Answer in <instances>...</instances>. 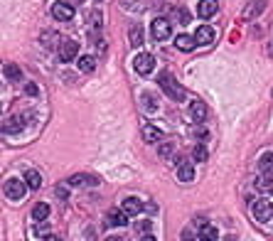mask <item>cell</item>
I'll return each instance as SVG.
<instances>
[{"label": "cell", "instance_id": "74e56055", "mask_svg": "<svg viewBox=\"0 0 273 241\" xmlns=\"http://www.w3.org/2000/svg\"><path fill=\"white\" fill-rule=\"evenodd\" d=\"M106 241H126V239H123V236H108Z\"/></svg>", "mask_w": 273, "mask_h": 241}, {"label": "cell", "instance_id": "4316f807", "mask_svg": "<svg viewBox=\"0 0 273 241\" xmlns=\"http://www.w3.org/2000/svg\"><path fill=\"white\" fill-rule=\"evenodd\" d=\"M79 69H82V71H86V74H91V71L96 69V59H94L91 54L79 57Z\"/></svg>", "mask_w": 273, "mask_h": 241}, {"label": "cell", "instance_id": "ba28073f", "mask_svg": "<svg viewBox=\"0 0 273 241\" xmlns=\"http://www.w3.org/2000/svg\"><path fill=\"white\" fill-rule=\"evenodd\" d=\"M194 39H197V45L209 47V45L214 42V30H212L209 25H200V27H197V32H194Z\"/></svg>", "mask_w": 273, "mask_h": 241}, {"label": "cell", "instance_id": "e0dca14e", "mask_svg": "<svg viewBox=\"0 0 273 241\" xmlns=\"http://www.w3.org/2000/svg\"><path fill=\"white\" fill-rule=\"evenodd\" d=\"M25 185L30 187V189H40L42 187V177H40V172L37 170H25Z\"/></svg>", "mask_w": 273, "mask_h": 241}, {"label": "cell", "instance_id": "9a60e30c", "mask_svg": "<svg viewBox=\"0 0 273 241\" xmlns=\"http://www.w3.org/2000/svg\"><path fill=\"white\" fill-rule=\"evenodd\" d=\"M128 219H131V217H126L123 212H116V209H113V212L106 214V226H126Z\"/></svg>", "mask_w": 273, "mask_h": 241}, {"label": "cell", "instance_id": "d4e9b609", "mask_svg": "<svg viewBox=\"0 0 273 241\" xmlns=\"http://www.w3.org/2000/svg\"><path fill=\"white\" fill-rule=\"evenodd\" d=\"M256 189L263 192V194H273V180H271V175H261L256 180Z\"/></svg>", "mask_w": 273, "mask_h": 241}, {"label": "cell", "instance_id": "f1b7e54d", "mask_svg": "<svg viewBox=\"0 0 273 241\" xmlns=\"http://www.w3.org/2000/svg\"><path fill=\"white\" fill-rule=\"evenodd\" d=\"M140 99H143V108H145V111H150V113L158 111V103H155V96H153V94H143Z\"/></svg>", "mask_w": 273, "mask_h": 241}, {"label": "cell", "instance_id": "277c9868", "mask_svg": "<svg viewBox=\"0 0 273 241\" xmlns=\"http://www.w3.org/2000/svg\"><path fill=\"white\" fill-rule=\"evenodd\" d=\"M133 69H136L140 76H148V74L155 69V57H153V54H148V52L138 54V57L133 59Z\"/></svg>", "mask_w": 273, "mask_h": 241}, {"label": "cell", "instance_id": "60d3db41", "mask_svg": "<svg viewBox=\"0 0 273 241\" xmlns=\"http://www.w3.org/2000/svg\"><path fill=\"white\" fill-rule=\"evenodd\" d=\"M268 52H271V57H273V42H271V47H268Z\"/></svg>", "mask_w": 273, "mask_h": 241}, {"label": "cell", "instance_id": "7c38bea8", "mask_svg": "<svg viewBox=\"0 0 273 241\" xmlns=\"http://www.w3.org/2000/svg\"><path fill=\"white\" fill-rule=\"evenodd\" d=\"M263 10H266V0H251V3L244 8V17H246V20H251V17H258Z\"/></svg>", "mask_w": 273, "mask_h": 241}, {"label": "cell", "instance_id": "30bf717a", "mask_svg": "<svg viewBox=\"0 0 273 241\" xmlns=\"http://www.w3.org/2000/svg\"><path fill=\"white\" fill-rule=\"evenodd\" d=\"M175 47L180 52H192L194 47H197V39H194V34H177L175 37Z\"/></svg>", "mask_w": 273, "mask_h": 241}, {"label": "cell", "instance_id": "f35d334b", "mask_svg": "<svg viewBox=\"0 0 273 241\" xmlns=\"http://www.w3.org/2000/svg\"><path fill=\"white\" fill-rule=\"evenodd\" d=\"M45 241H62L59 236H45Z\"/></svg>", "mask_w": 273, "mask_h": 241}, {"label": "cell", "instance_id": "ffe728a7", "mask_svg": "<svg viewBox=\"0 0 273 241\" xmlns=\"http://www.w3.org/2000/svg\"><path fill=\"white\" fill-rule=\"evenodd\" d=\"M62 45V37L54 32V30H50V32H42V47H50V50H54V47H59Z\"/></svg>", "mask_w": 273, "mask_h": 241}, {"label": "cell", "instance_id": "d6a6232c", "mask_svg": "<svg viewBox=\"0 0 273 241\" xmlns=\"http://www.w3.org/2000/svg\"><path fill=\"white\" fill-rule=\"evenodd\" d=\"M67 187H69V182L57 187V197H59V199H67V194H69V189H67Z\"/></svg>", "mask_w": 273, "mask_h": 241}, {"label": "cell", "instance_id": "4dcf8cb0", "mask_svg": "<svg viewBox=\"0 0 273 241\" xmlns=\"http://www.w3.org/2000/svg\"><path fill=\"white\" fill-rule=\"evenodd\" d=\"M150 226H153L150 219H143V222L136 224V231H138V234H150Z\"/></svg>", "mask_w": 273, "mask_h": 241}, {"label": "cell", "instance_id": "484cf974", "mask_svg": "<svg viewBox=\"0 0 273 241\" xmlns=\"http://www.w3.org/2000/svg\"><path fill=\"white\" fill-rule=\"evenodd\" d=\"M3 74H5V79H10V82H20V79H22L20 67H17V64H10V62L3 67Z\"/></svg>", "mask_w": 273, "mask_h": 241}, {"label": "cell", "instance_id": "8fae6325", "mask_svg": "<svg viewBox=\"0 0 273 241\" xmlns=\"http://www.w3.org/2000/svg\"><path fill=\"white\" fill-rule=\"evenodd\" d=\"M143 140H145V143H150V145H158V143H163V140H165V136H163V131H160V128H155V126H145V128H143Z\"/></svg>", "mask_w": 273, "mask_h": 241}, {"label": "cell", "instance_id": "3957f363", "mask_svg": "<svg viewBox=\"0 0 273 241\" xmlns=\"http://www.w3.org/2000/svg\"><path fill=\"white\" fill-rule=\"evenodd\" d=\"M251 212H254V219L256 222H271L273 219V205L268 202V199H256L254 207H251Z\"/></svg>", "mask_w": 273, "mask_h": 241}, {"label": "cell", "instance_id": "d590c367", "mask_svg": "<svg viewBox=\"0 0 273 241\" xmlns=\"http://www.w3.org/2000/svg\"><path fill=\"white\" fill-rule=\"evenodd\" d=\"M25 94H27V96H34V94H37V86H34V84H25Z\"/></svg>", "mask_w": 273, "mask_h": 241}, {"label": "cell", "instance_id": "8992f818", "mask_svg": "<svg viewBox=\"0 0 273 241\" xmlns=\"http://www.w3.org/2000/svg\"><path fill=\"white\" fill-rule=\"evenodd\" d=\"M76 54H79V42H76V39H62V45H59V59L62 62H74Z\"/></svg>", "mask_w": 273, "mask_h": 241}, {"label": "cell", "instance_id": "d6986e66", "mask_svg": "<svg viewBox=\"0 0 273 241\" xmlns=\"http://www.w3.org/2000/svg\"><path fill=\"white\" fill-rule=\"evenodd\" d=\"M217 236H219V234H217V229H214L212 224H207V222L200 224V234H197L200 241H217Z\"/></svg>", "mask_w": 273, "mask_h": 241}, {"label": "cell", "instance_id": "ab89813d", "mask_svg": "<svg viewBox=\"0 0 273 241\" xmlns=\"http://www.w3.org/2000/svg\"><path fill=\"white\" fill-rule=\"evenodd\" d=\"M224 241H237V236H226Z\"/></svg>", "mask_w": 273, "mask_h": 241}, {"label": "cell", "instance_id": "4fadbf2b", "mask_svg": "<svg viewBox=\"0 0 273 241\" xmlns=\"http://www.w3.org/2000/svg\"><path fill=\"white\" fill-rule=\"evenodd\" d=\"M22 131V118L20 116H10L3 120V133L10 136V133H20Z\"/></svg>", "mask_w": 273, "mask_h": 241}, {"label": "cell", "instance_id": "836d02e7", "mask_svg": "<svg viewBox=\"0 0 273 241\" xmlns=\"http://www.w3.org/2000/svg\"><path fill=\"white\" fill-rule=\"evenodd\" d=\"M180 241H194V234H192L189 229H185V231L180 234Z\"/></svg>", "mask_w": 273, "mask_h": 241}, {"label": "cell", "instance_id": "6da1fadb", "mask_svg": "<svg viewBox=\"0 0 273 241\" xmlns=\"http://www.w3.org/2000/svg\"><path fill=\"white\" fill-rule=\"evenodd\" d=\"M158 84H160V89L172 99V101H185L187 99V91H185V86L180 84V82H175V76L170 74V71H160V76H158Z\"/></svg>", "mask_w": 273, "mask_h": 241}, {"label": "cell", "instance_id": "603a6c76", "mask_svg": "<svg viewBox=\"0 0 273 241\" xmlns=\"http://www.w3.org/2000/svg\"><path fill=\"white\" fill-rule=\"evenodd\" d=\"M128 42H131V47H140L143 45V27L140 25H133L128 30Z\"/></svg>", "mask_w": 273, "mask_h": 241}, {"label": "cell", "instance_id": "52a82bcc", "mask_svg": "<svg viewBox=\"0 0 273 241\" xmlns=\"http://www.w3.org/2000/svg\"><path fill=\"white\" fill-rule=\"evenodd\" d=\"M145 207H143V202L138 197H128V199H123V205H121V212L126 214V217H136V214H140Z\"/></svg>", "mask_w": 273, "mask_h": 241}, {"label": "cell", "instance_id": "2e32d148", "mask_svg": "<svg viewBox=\"0 0 273 241\" xmlns=\"http://www.w3.org/2000/svg\"><path fill=\"white\" fill-rule=\"evenodd\" d=\"M189 113H192V118L197 120V123L207 120V106H205L202 101H192V103H189Z\"/></svg>", "mask_w": 273, "mask_h": 241}, {"label": "cell", "instance_id": "7a4b0ae2", "mask_svg": "<svg viewBox=\"0 0 273 241\" xmlns=\"http://www.w3.org/2000/svg\"><path fill=\"white\" fill-rule=\"evenodd\" d=\"M150 34L158 39V42H165V39H170V34H172V22L168 17H155L153 25H150Z\"/></svg>", "mask_w": 273, "mask_h": 241}, {"label": "cell", "instance_id": "e575fe53", "mask_svg": "<svg viewBox=\"0 0 273 241\" xmlns=\"http://www.w3.org/2000/svg\"><path fill=\"white\" fill-rule=\"evenodd\" d=\"M91 20H94V27H96V30H101V13H94V15H91Z\"/></svg>", "mask_w": 273, "mask_h": 241}, {"label": "cell", "instance_id": "8d00e7d4", "mask_svg": "<svg viewBox=\"0 0 273 241\" xmlns=\"http://www.w3.org/2000/svg\"><path fill=\"white\" fill-rule=\"evenodd\" d=\"M140 241H158V239H155L153 234H143V236H140Z\"/></svg>", "mask_w": 273, "mask_h": 241}, {"label": "cell", "instance_id": "44dd1931", "mask_svg": "<svg viewBox=\"0 0 273 241\" xmlns=\"http://www.w3.org/2000/svg\"><path fill=\"white\" fill-rule=\"evenodd\" d=\"M32 219L34 222H47L50 219V205H45V202H40V205H34V209H32Z\"/></svg>", "mask_w": 273, "mask_h": 241}, {"label": "cell", "instance_id": "5bb4252c", "mask_svg": "<svg viewBox=\"0 0 273 241\" xmlns=\"http://www.w3.org/2000/svg\"><path fill=\"white\" fill-rule=\"evenodd\" d=\"M217 10H219V3L217 0H202L200 3V8H197V13H200V17H212V15H217Z\"/></svg>", "mask_w": 273, "mask_h": 241}, {"label": "cell", "instance_id": "7402d4cb", "mask_svg": "<svg viewBox=\"0 0 273 241\" xmlns=\"http://www.w3.org/2000/svg\"><path fill=\"white\" fill-rule=\"evenodd\" d=\"M207 157H209V150H207L205 143H197L192 148V160L194 163H207Z\"/></svg>", "mask_w": 273, "mask_h": 241}, {"label": "cell", "instance_id": "f546056e", "mask_svg": "<svg viewBox=\"0 0 273 241\" xmlns=\"http://www.w3.org/2000/svg\"><path fill=\"white\" fill-rule=\"evenodd\" d=\"M71 187H79V185H84V182H89V177L86 175H71L69 180H67Z\"/></svg>", "mask_w": 273, "mask_h": 241}, {"label": "cell", "instance_id": "ac0fdd59", "mask_svg": "<svg viewBox=\"0 0 273 241\" xmlns=\"http://www.w3.org/2000/svg\"><path fill=\"white\" fill-rule=\"evenodd\" d=\"M177 177H180V182H192L194 180V168H192V163H185L182 165H177Z\"/></svg>", "mask_w": 273, "mask_h": 241}, {"label": "cell", "instance_id": "5b68a950", "mask_svg": "<svg viewBox=\"0 0 273 241\" xmlns=\"http://www.w3.org/2000/svg\"><path fill=\"white\" fill-rule=\"evenodd\" d=\"M25 182L22 180H15V177H10L8 182H5V187H3V192H5V197L8 199H13V202H17V199H22V194H25Z\"/></svg>", "mask_w": 273, "mask_h": 241}, {"label": "cell", "instance_id": "83f0119b", "mask_svg": "<svg viewBox=\"0 0 273 241\" xmlns=\"http://www.w3.org/2000/svg\"><path fill=\"white\" fill-rule=\"evenodd\" d=\"M172 15H175V20H177L180 25H187V22L192 20V15H189V10H187V8H175V10H172Z\"/></svg>", "mask_w": 273, "mask_h": 241}, {"label": "cell", "instance_id": "cb8c5ba5", "mask_svg": "<svg viewBox=\"0 0 273 241\" xmlns=\"http://www.w3.org/2000/svg\"><path fill=\"white\" fill-rule=\"evenodd\" d=\"M258 168L263 175H273V153H263L258 157Z\"/></svg>", "mask_w": 273, "mask_h": 241}, {"label": "cell", "instance_id": "1f68e13d", "mask_svg": "<svg viewBox=\"0 0 273 241\" xmlns=\"http://www.w3.org/2000/svg\"><path fill=\"white\" fill-rule=\"evenodd\" d=\"M158 155H160V157H170V155H172V145H170V143H160Z\"/></svg>", "mask_w": 273, "mask_h": 241}, {"label": "cell", "instance_id": "9c48e42d", "mask_svg": "<svg viewBox=\"0 0 273 241\" xmlns=\"http://www.w3.org/2000/svg\"><path fill=\"white\" fill-rule=\"evenodd\" d=\"M52 15H54L57 20H62V22H69V20L74 17V8H71L69 3H54V5H52Z\"/></svg>", "mask_w": 273, "mask_h": 241}]
</instances>
